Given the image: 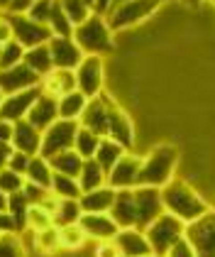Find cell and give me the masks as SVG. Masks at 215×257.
I'll return each mask as SVG.
<instances>
[{
	"label": "cell",
	"mask_w": 215,
	"mask_h": 257,
	"mask_svg": "<svg viewBox=\"0 0 215 257\" xmlns=\"http://www.w3.org/2000/svg\"><path fill=\"white\" fill-rule=\"evenodd\" d=\"M161 191V203H164V213L178 218L183 225L198 220L210 211V198H205L198 189H193L188 181L183 179H171L166 186L159 189Z\"/></svg>",
	"instance_id": "6da1fadb"
},
{
	"label": "cell",
	"mask_w": 215,
	"mask_h": 257,
	"mask_svg": "<svg viewBox=\"0 0 215 257\" xmlns=\"http://www.w3.org/2000/svg\"><path fill=\"white\" fill-rule=\"evenodd\" d=\"M178 167V147L176 145H156L147 155H142V167H139V184L137 186H152L161 189L166 186L176 174Z\"/></svg>",
	"instance_id": "7a4b0ae2"
},
{
	"label": "cell",
	"mask_w": 215,
	"mask_h": 257,
	"mask_svg": "<svg viewBox=\"0 0 215 257\" xmlns=\"http://www.w3.org/2000/svg\"><path fill=\"white\" fill-rule=\"evenodd\" d=\"M71 40L78 44V49L83 52V57H105L115 49V35L110 32L105 18L91 15L86 22H81L74 27Z\"/></svg>",
	"instance_id": "3957f363"
},
{
	"label": "cell",
	"mask_w": 215,
	"mask_h": 257,
	"mask_svg": "<svg viewBox=\"0 0 215 257\" xmlns=\"http://www.w3.org/2000/svg\"><path fill=\"white\" fill-rule=\"evenodd\" d=\"M161 8L159 0H127V3H120L115 5L108 15H105V22L110 27V32H122V30H130V27H137L144 20H149L156 10Z\"/></svg>",
	"instance_id": "277c9868"
},
{
	"label": "cell",
	"mask_w": 215,
	"mask_h": 257,
	"mask_svg": "<svg viewBox=\"0 0 215 257\" xmlns=\"http://www.w3.org/2000/svg\"><path fill=\"white\" fill-rule=\"evenodd\" d=\"M186 233V225L178 220V218L169 216V213H161L154 223H149L144 228V235L149 240V247H152V255L164 257L166 250L174 245L176 240H181Z\"/></svg>",
	"instance_id": "5b68a950"
},
{
	"label": "cell",
	"mask_w": 215,
	"mask_h": 257,
	"mask_svg": "<svg viewBox=\"0 0 215 257\" xmlns=\"http://www.w3.org/2000/svg\"><path fill=\"white\" fill-rule=\"evenodd\" d=\"M78 133V122L76 120H57L52 122L44 133H42V147H39V155L44 159L54 157L59 152H66V150H74V140Z\"/></svg>",
	"instance_id": "8992f818"
},
{
	"label": "cell",
	"mask_w": 215,
	"mask_h": 257,
	"mask_svg": "<svg viewBox=\"0 0 215 257\" xmlns=\"http://www.w3.org/2000/svg\"><path fill=\"white\" fill-rule=\"evenodd\" d=\"M76 91H81L86 98H98L105 86V64L103 57H83V61L74 69Z\"/></svg>",
	"instance_id": "52a82bcc"
},
{
	"label": "cell",
	"mask_w": 215,
	"mask_h": 257,
	"mask_svg": "<svg viewBox=\"0 0 215 257\" xmlns=\"http://www.w3.org/2000/svg\"><path fill=\"white\" fill-rule=\"evenodd\" d=\"M183 237L193 245L198 257H215V211H208L205 216L188 223Z\"/></svg>",
	"instance_id": "ba28073f"
},
{
	"label": "cell",
	"mask_w": 215,
	"mask_h": 257,
	"mask_svg": "<svg viewBox=\"0 0 215 257\" xmlns=\"http://www.w3.org/2000/svg\"><path fill=\"white\" fill-rule=\"evenodd\" d=\"M105 138L115 140L117 145H122L127 152H132V145H135V125H132V118L110 96H108V135Z\"/></svg>",
	"instance_id": "9c48e42d"
},
{
	"label": "cell",
	"mask_w": 215,
	"mask_h": 257,
	"mask_svg": "<svg viewBox=\"0 0 215 257\" xmlns=\"http://www.w3.org/2000/svg\"><path fill=\"white\" fill-rule=\"evenodd\" d=\"M135 198V211H137V228L144 230L149 223H154L156 218L164 213V203H161V191L152 186H135L132 189Z\"/></svg>",
	"instance_id": "30bf717a"
},
{
	"label": "cell",
	"mask_w": 215,
	"mask_h": 257,
	"mask_svg": "<svg viewBox=\"0 0 215 257\" xmlns=\"http://www.w3.org/2000/svg\"><path fill=\"white\" fill-rule=\"evenodd\" d=\"M139 167H142V155H135V152H125L122 157L117 159V164L108 172V179L105 184L115 191H122V189H135L139 184Z\"/></svg>",
	"instance_id": "8fae6325"
},
{
	"label": "cell",
	"mask_w": 215,
	"mask_h": 257,
	"mask_svg": "<svg viewBox=\"0 0 215 257\" xmlns=\"http://www.w3.org/2000/svg\"><path fill=\"white\" fill-rule=\"evenodd\" d=\"M8 18H10V25H13V40L20 42L25 49L47 44L52 40V30L47 25L30 20L27 15H8Z\"/></svg>",
	"instance_id": "7c38bea8"
},
{
	"label": "cell",
	"mask_w": 215,
	"mask_h": 257,
	"mask_svg": "<svg viewBox=\"0 0 215 257\" xmlns=\"http://www.w3.org/2000/svg\"><path fill=\"white\" fill-rule=\"evenodd\" d=\"M42 88L35 86V88H27V91H20V93H10V96H3V103H0V120H8V122H18V120H25L32 103L39 98Z\"/></svg>",
	"instance_id": "4fadbf2b"
},
{
	"label": "cell",
	"mask_w": 215,
	"mask_h": 257,
	"mask_svg": "<svg viewBox=\"0 0 215 257\" xmlns=\"http://www.w3.org/2000/svg\"><path fill=\"white\" fill-rule=\"evenodd\" d=\"M49 54H52V66L54 69H66L74 71L78 64L83 61V52L78 49V44L71 37H52L47 42Z\"/></svg>",
	"instance_id": "5bb4252c"
},
{
	"label": "cell",
	"mask_w": 215,
	"mask_h": 257,
	"mask_svg": "<svg viewBox=\"0 0 215 257\" xmlns=\"http://www.w3.org/2000/svg\"><path fill=\"white\" fill-rule=\"evenodd\" d=\"M78 125L91 130L98 138L108 135V93H100L98 98H91L86 103V110L81 113Z\"/></svg>",
	"instance_id": "9a60e30c"
},
{
	"label": "cell",
	"mask_w": 215,
	"mask_h": 257,
	"mask_svg": "<svg viewBox=\"0 0 215 257\" xmlns=\"http://www.w3.org/2000/svg\"><path fill=\"white\" fill-rule=\"evenodd\" d=\"M120 257H149L152 255V247H149V240L144 235V230L139 228H120L117 235L113 237Z\"/></svg>",
	"instance_id": "2e32d148"
},
{
	"label": "cell",
	"mask_w": 215,
	"mask_h": 257,
	"mask_svg": "<svg viewBox=\"0 0 215 257\" xmlns=\"http://www.w3.org/2000/svg\"><path fill=\"white\" fill-rule=\"evenodd\" d=\"M81 230L86 233L88 240L93 242H103V240H113L117 235V223L110 218V213H83L78 218Z\"/></svg>",
	"instance_id": "e0dca14e"
},
{
	"label": "cell",
	"mask_w": 215,
	"mask_h": 257,
	"mask_svg": "<svg viewBox=\"0 0 215 257\" xmlns=\"http://www.w3.org/2000/svg\"><path fill=\"white\" fill-rule=\"evenodd\" d=\"M39 86V76L27 69L25 64H18L8 71H0V91L3 96H10V93H20V91H27V88H35Z\"/></svg>",
	"instance_id": "ac0fdd59"
},
{
	"label": "cell",
	"mask_w": 215,
	"mask_h": 257,
	"mask_svg": "<svg viewBox=\"0 0 215 257\" xmlns=\"http://www.w3.org/2000/svg\"><path fill=\"white\" fill-rule=\"evenodd\" d=\"M10 147L15 152H25V155L35 157V155H39V147H42V133L37 127H32L27 120H18V122H13Z\"/></svg>",
	"instance_id": "d6986e66"
},
{
	"label": "cell",
	"mask_w": 215,
	"mask_h": 257,
	"mask_svg": "<svg viewBox=\"0 0 215 257\" xmlns=\"http://www.w3.org/2000/svg\"><path fill=\"white\" fill-rule=\"evenodd\" d=\"M39 88L44 96H52V98H61L71 91H76V79H74V71H66V69H52L47 76L39 79Z\"/></svg>",
	"instance_id": "ffe728a7"
},
{
	"label": "cell",
	"mask_w": 215,
	"mask_h": 257,
	"mask_svg": "<svg viewBox=\"0 0 215 257\" xmlns=\"http://www.w3.org/2000/svg\"><path fill=\"white\" fill-rule=\"evenodd\" d=\"M25 120H27L32 127H37L39 133H44V130H47L52 122H57V120H59L57 98L39 93V98L32 103V108H30V113H27V118H25Z\"/></svg>",
	"instance_id": "44dd1931"
},
{
	"label": "cell",
	"mask_w": 215,
	"mask_h": 257,
	"mask_svg": "<svg viewBox=\"0 0 215 257\" xmlns=\"http://www.w3.org/2000/svg\"><path fill=\"white\" fill-rule=\"evenodd\" d=\"M110 218L117 223V228H137V211H135V198L132 189H122L115 194Z\"/></svg>",
	"instance_id": "7402d4cb"
},
{
	"label": "cell",
	"mask_w": 215,
	"mask_h": 257,
	"mask_svg": "<svg viewBox=\"0 0 215 257\" xmlns=\"http://www.w3.org/2000/svg\"><path fill=\"white\" fill-rule=\"evenodd\" d=\"M115 194L117 191L110 189L108 184L100 186V189H93V191H86V194H81V198H78L81 211L83 213H110Z\"/></svg>",
	"instance_id": "603a6c76"
},
{
	"label": "cell",
	"mask_w": 215,
	"mask_h": 257,
	"mask_svg": "<svg viewBox=\"0 0 215 257\" xmlns=\"http://www.w3.org/2000/svg\"><path fill=\"white\" fill-rule=\"evenodd\" d=\"M52 216H54V225L61 228V225H74V223H78V218L83 216V211H81L78 198H57L54 206H52Z\"/></svg>",
	"instance_id": "cb8c5ba5"
},
{
	"label": "cell",
	"mask_w": 215,
	"mask_h": 257,
	"mask_svg": "<svg viewBox=\"0 0 215 257\" xmlns=\"http://www.w3.org/2000/svg\"><path fill=\"white\" fill-rule=\"evenodd\" d=\"M52 172L54 174H64V177H71V179H78L81 174V167H83V159L78 157L74 150H66V152H59L54 157L47 159Z\"/></svg>",
	"instance_id": "d4e9b609"
},
{
	"label": "cell",
	"mask_w": 215,
	"mask_h": 257,
	"mask_svg": "<svg viewBox=\"0 0 215 257\" xmlns=\"http://www.w3.org/2000/svg\"><path fill=\"white\" fill-rule=\"evenodd\" d=\"M105 179H108V174L100 169V164H98L96 159H83L81 174H78V179H76L78 186H81V194L105 186Z\"/></svg>",
	"instance_id": "484cf974"
},
{
	"label": "cell",
	"mask_w": 215,
	"mask_h": 257,
	"mask_svg": "<svg viewBox=\"0 0 215 257\" xmlns=\"http://www.w3.org/2000/svg\"><path fill=\"white\" fill-rule=\"evenodd\" d=\"M22 64L27 69H32L39 79L47 76L54 66H52V54H49V47L47 44H39V47H32V49H25V59Z\"/></svg>",
	"instance_id": "4316f807"
},
{
	"label": "cell",
	"mask_w": 215,
	"mask_h": 257,
	"mask_svg": "<svg viewBox=\"0 0 215 257\" xmlns=\"http://www.w3.org/2000/svg\"><path fill=\"white\" fill-rule=\"evenodd\" d=\"M86 103L88 98L81 93V91H71L66 96H61L57 100V108H59V120H76L81 118V113L86 110Z\"/></svg>",
	"instance_id": "83f0119b"
},
{
	"label": "cell",
	"mask_w": 215,
	"mask_h": 257,
	"mask_svg": "<svg viewBox=\"0 0 215 257\" xmlns=\"http://www.w3.org/2000/svg\"><path fill=\"white\" fill-rule=\"evenodd\" d=\"M127 150L122 147V145H117L115 140H108V138H103L100 140V145H98V150H96V155H93V159H96L98 164H100V169L108 174L113 167L117 164V159L122 157Z\"/></svg>",
	"instance_id": "f1b7e54d"
},
{
	"label": "cell",
	"mask_w": 215,
	"mask_h": 257,
	"mask_svg": "<svg viewBox=\"0 0 215 257\" xmlns=\"http://www.w3.org/2000/svg\"><path fill=\"white\" fill-rule=\"evenodd\" d=\"M52 177H54V172H52L49 162L42 157V155H35V157L30 159V164H27V172H25V181H30V184H37V186L49 189V186H52Z\"/></svg>",
	"instance_id": "f546056e"
},
{
	"label": "cell",
	"mask_w": 215,
	"mask_h": 257,
	"mask_svg": "<svg viewBox=\"0 0 215 257\" xmlns=\"http://www.w3.org/2000/svg\"><path fill=\"white\" fill-rule=\"evenodd\" d=\"M32 247L35 252H39L42 257H52L61 250V242H59V228L52 225L47 230H39V233H32Z\"/></svg>",
	"instance_id": "4dcf8cb0"
},
{
	"label": "cell",
	"mask_w": 215,
	"mask_h": 257,
	"mask_svg": "<svg viewBox=\"0 0 215 257\" xmlns=\"http://www.w3.org/2000/svg\"><path fill=\"white\" fill-rule=\"evenodd\" d=\"M52 225H54L52 208H47L44 203L30 206V211H27V225H25L27 233H39V230H47V228H52Z\"/></svg>",
	"instance_id": "1f68e13d"
},
{
	"label": "cell",
	"mask_w": 215,
	"mask_h": 257,
	"mask_svg": "<svg viewBox=\"0 0 215 257\" xmlns=\"http://www.w3.org/2000/svg\"><path fill=\"white\" fill-rule=\"evenodd\" d=\"M27 211H30V201L25 198L22 191L8 196V213H10V218H13L18 233H25V225H27Z\"/></svg>",
	"instance_id": "d6a6232c"
},
{
	"label": "cell",
	"mask_w": 215,
	"mask_h": 257,
	"mask_svg": "<svg viewBox=\"0 0 215 257\" xmlns=\"http://www.w3.org/2000/svg\"><path fill=\"white\" fill-rule=\"evenodd\" d=\"M100 140L103 138H98V135H93L91 130H86V127L78 125L76 140H74V152H76L81 159H93L98 145H100Z\"/></svg>",
	"instance_id": "836d02e7"
},
{
	"label": "cell",
	"mask_w": 215,
	"mask_h": 257,
	"mask_svg": "<svg viewBox=\"0 0 215 257\" xmlns=\"http://www.w3.org/2000/svg\"><path fill=\"white\" fill-rule=\"evenodd\" d=\"M59 242H61V250L74 252V250H81L88 242V237L81 230V225L74 223V225H61L59 228Z\"/></svg>",
	"instance_id": "e575fe53"
},
{
	"label": "cell",
	"mask_w": 215,
	"mask_h": 257,
	"mask_svg": "<svg viewBox=\"0 0 215 257\" xmlns=\"http://www.w3.org/2000/svg\"><path fill=\"white\" fill-rule=\"evenodd\" d=\"M49 191L57 198H81V186L76 179L64 177V174H54L52 177V186Z\"/></svg>",
	"instance_id": "d590c367"
},
{
	"label": "cell",
	"mask_w": 215,
	"mask_h": 257,
	"mask_svg": "<svg viewBox=\"0 0 215 257\" xmlns=\"http://www.w3.org/2000/svg\"><path fill=\"white\" fill-rule=\"evenodd\" d=\"M59 5H61L64 15L69 18L71 27H76V25H81V22H86L91 15H93V10H91L83 0H59Z\"/></svg>",
	"instance_id": "8d00e7d4"
},
{
	"label": "cell",
	"mask_w": 215,
	"mask_h": 257,
	"mask_svg": "<svg viewBox=\"0 0 215 257\" xmlns=\"http://www.w3.org/2000/svg\"><path fill=\"white\" fill-rule=\"evenodd\" d=\"M0 257H27L22 233H3L0 235Z\"/></svg>",
	"instance_id": "74e56055"
},
{
	"label": "cell",
	"mask_w": 215,
	"mask_h": 257,
	"mask_svg": "<svg viewBox=\"0 0 215 257\" xmlns=\"http://www.w3.org/2000/svg\"><path fill=\"white\" fill-rule=\"evenodd\" d=\"M22 59H25V47L15 40L5 42L3 49H0V71H8V69L18 66V64H22Z\"/></svg>",
	"instance_id": "f35d334b"
},
{
	"label": "cell",
	"mask_w": 215,
	"mask_h": 257,
	"mask_svg": "<svg viewBox=\"0 0 215 257\" xmlns=\"http://www.w3.org/2000/svg\"><path fill=\"white\" fill-rule=\"evenodd\" d=\"M47 27L52 30V37H71V35H74V27H71L69 18L64 15V10H61L59 0H57V5H54V10H52V15H49Z\"/></svg>",
	"instance_id": "ab89813d"
},
{
	"label": "cell",
	"mask_w": 215,
	"mask_h": 257,
	"mask_svg": "<svg viewBox=\"0 0 215 257\" xmlns=\"http://www.w3.org/2000/svg\"><path fill=\"white\" fill-rule=\"evenodd\" d=\"M22 186H25V177L15 174V172H13V169H8V167H3V169H0V191H3L5 196L22 191Z\"/></svg>",
	"instance_id": "60d3db41"
},
{
	"label": "cell",
	"mask_w": 215,
	"mask_h": 257,
	"mask_svg": "<svg viewBox=\"0 0 215 257\" xmlns=\"http://www.w3.org/2000/svg\"><path fill=\"white\" fill-rule=\"evenodd\" d=\"M54 5H57V0H35L32 8L27 10V18L39 22V25H47V22H49V15H52V10H54Z\"/></svg>",
	"instance_id": "b9f144b4"
},
{
	"label": "cell",
	"mask_w": 215,
	"mask_h": 257,
	"mask_svg": "<svg viewBox=\"0 0 215 257\" xmlns=\"http://www.w3.org/2000/svg\"><path fill=\"white\" fill-rule=\"evenodd\" d=\"M164 257H198L193 250V245L186 240V237H181V240H176L174 245L166 250V255Z\"/></svg>",
	"instance_id": "7bdbcfd3"
},
{
	"label": "cell",
	"mask_w": 215,
	"mask_h": 257,
	"mask_svg": "<svg viewBox=\"0 0 215 257\" xmlns=\"http://www.w3.org/2000/svg\"><path fill=\"white\" fill-rule=\"evenodd\" d=\"M30 155H25V152H10V159H8V169H13L15 174L20 177H25V172H27V164H30Z\"/></svg>",
	"instance_id": "ee69618b"
},
{
	"label": "cell",
	"mask_w": 215,
	"mask_h": 257,
	"mask_svg": "<svg viewBox=\"0 0 215 257\" xmlns=\"http://www.w3.org/2000/svg\"><path fill=\"white\" fill-rule=\"evenodd\" d=\"M96 257H120V252H117L113 240H103L96 245Z\"/></svg>",
	"instance_id": "f6af8a7d"
},
{
	"label": "cell",
	"mask_w": 215,
	"mask_h": 257,
	"mask_svg": "<svg viewBox=\"0 0 215 257\" xmlns=\"http://www.w3.org/2000/svg\"><path fill=\"white\" fill-rule=\"evenodd\" d=\"M13 40V25H10V18L8 13H0V44Z\"/></svg>",
	"instance_id": "bcb514c9"
},
{
	"label": "cell",
	"mask_w": 215,
	"mask_h": 257,
	"mask_svg": "<svg viewBox=\"0 0 215 257\" xmlns=\"http://www.w3.org/2000/svg\"><path fill=\"white\" fill-rule=\"evenodd\" d=\"M3 233H18V228H15V223H13L8 211H0V235Z\"/></svg>",
	"instance_id": "7dc6e473"
},
{
	"label": "cell",
	"mask_w": 215,
	"mask_h": 257,
	"mask_svg": "<svg viewBox=\"0 0 215 257\" xmlns=\"http://www.w3.org/2000/svg\"><path fill=\"white\" fill-rule=\"evenodd\" d=\"M110 10H113V0H96L93 3V15H98V18H105Z\"/></svg>",
	"instance_id": "c3c4849f"
},
{
	"label": "cell",
	"mask_w": 215,
	"mask_h": 257,
	"mask_svg": "<svg viewBox=\"0 0 215 257\" xmlns=\"http://www.w3.org/2000/svg\"><path fill=\"white\" fill-rule=\"evenodd\" d=\"M10 138H13V122H8V120H0V142L10 145Z\"/></svg>",
	"instance_id": "681fc988"
},
{
	"label": "cell",
	"mask_w": 215,
	"mask_h": 257,
	"mask_svg": "<svg viewBox=\"0 0 215 257\" xmlns=\"http://www.w3.org/2000/svg\"><path fill=\"white\" fill-rule=\"evenodd\" d=\"M10 152H13V147H10V145H5V142H0V169H3V167H8Z\"/></svg>",
	"instance_id": "f907efd6"
},
{
	"label": "cell",
	"mask_w": 215,
	"mask_h": 257,
	"mask_svg": "<svg viewBox=\"0 0 215 257\" xmlns=\"http://www.w3.org/2000/svg\"><path fill=\"white\" fill-rule=\"evenodd\" d=\"M178 3H183L186 8H200V3H203V0H178Z\"/></svg>",
	"instance_id": "816d5d0a"
},
{
	"label": "cell",
	"mask_w": 215,
	"mask_h": 257,
	"mask_svg": "<svg viewBox=\"0 0 215 257\" xmlns=\"http://www.w3.org/2000/svg\"><path fill=\"white\" fill-rule=\"evenodd\" d=\"M0 211H8V196L0 191Z\"/></svg>",
	"instance_id": "f5cc1de1"
},
{
	"label": "cell",
	"mask_w": 215,
	"mask_h": 257,
	"mask_svg": "<svg viewBox=\"0 0 215 257\" xmlns=\"http://www.w3.org/2000/svg\"><path fill=\"white\" fill-rule=\"evenodd\" d=\"M8 5H10V0H0V13H3V10H5Z\"/></svg>",
	"instance_id": "db71d44e"
},
{
	"label": "cell",
	"mask_w": 215,
	"mask_h": 257,
	"mask_svg": "<svg viewBox=\"0 0 215 257\" xmlns=\"http://www.w3.org/2000/svg\"><path fill=\"white\" fill-rule=\"evenodd\" d=\"M83 3H86V5H88V8L93 10V3H96V0H83Z\"/></svg>",
	"instance_id": "11a10c76"
},
{
	"label": "cell",
	"mask_w": 215,
	"mask_h": 257,
	"mask_svg": "<svg viewBox=\"0 0 215 257\" xmlns=\"http://www.w3.org/2000/svg\"><path fill=\"white\" fill-rule=\"evenodd\" d=\"M120 3H127V0H113V8H115V5H120Z\"/></svg>",
	"instance_id": "9f6ffc18"
},
{
	"label": "cell",
	"mask_w": 215,
	"mask_h": 257,
	"mask_svg": "<svg viewBox=\"0 0 215 257\" xmlns=\"http://www.w3.org/2000/svg\"><path fill=\"white\" fill-rule=\"evenodd\" d=\"M210 211H215V198H210Z\"/></svg>",
	"instance_id": "6f0895ef"
},
{
	"label": "cell",
	"mask_w": 215,
	"mask_h": 257,
	"mask_svg": "<svg viewBox=\"0 0 215 257\" xmlns=\"http://www.w3.org/2000/svg\"><path fill=\"white\" fill-rule=\"evenodd\" d=\"M0 103H3V91H0Z\"/></svg>",
	"instance_id": "680465c9"
},
{
	"label": "cell",
	"mask_w": 215,
	"mask_h": 257,
	"mask_svg": "<svg viewBox=\"0 0 215 257\" xmlns=\"http://www.w3.org/2000/svg\"><path fill=\"white\" fill-rule=\"evenodd\" d=\"M159 3H166V0H159Z\"/></svg>",
	"instance_id": "91938a15"
},
{
	"label": "cell",
	"mask_w": 215,
	"mask_h": 257,
	"mask_svg": "<svg viewBox=\"0 0 215 257\" xmlns=\"http://www.w3.org/2000/svg\"><path fill=\"white\" fill-rule=\"evenodd\" d=\"M210 3H213V5H215V0H210Z\"/></svg>",
	"instance_id": "94428289"
},
{
	"label": "cell",
	"mask_w": 215,
	"mask_h": 257,
	"mask_svg": "<svg viewBox=\"0 0 215 257\" xmlns=\"http://www.w3.org/2000/svg\"><path fill=\"white\" fill-rule=\"evenodd\" d=\"M149 257H156V255H149Z\"/></svg>",
	"instance_id": "6125c7cd"
},
{
	"label": "cell",
	"mask_w": 215,
	"mask_h": 257,
	"mask_svg": "<svg viewBox=\"0 0 215 257\" xmlns=\"http://www.w3.org/2000/svg\"><path fill=\"white\" fill-rule=\"evenodd\" d=\"M0 49H3V44H0Z\"/></svg>",
	"instance_id": "be15d7a7"
}]
</instances>
